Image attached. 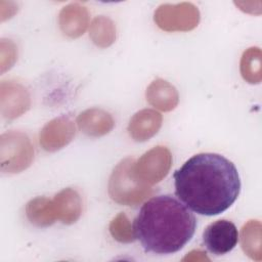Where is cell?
Returning a JSON list of instances; mask_svg holds the SVG:
<instances>
[{
    "label": "cell",
    "mask_w": 262,
    "mask_h": 262,
    "mask_svg": "<svg viewBox=\"0 0 262 262\" xmlns=\"http://www.w3.org/2000/svg\"><path fill=\"white\" fill-rule=\"evenodd\" d=\"M173 177L178 199L200 215L223 213L236 201L241 191L236 167L219 154L192 156L174 172Z\"/></svg>",
    "instance_id": "6da1fadb"
},
{
    "label": "cell",
    "mask_w": 262,
    "mask_h": 262,
    "mask_svg": "<svg viewBox=\"0 0 262 262\" xmlns=\"http://www.w3.org/2000/svg\"><path fill=\"white\" fill-rule=\"evenodd\" d=\"M136 238L145 252L159 255L180 251L193 236L196 220L193 214L170 194L146 201L133 222Z\"/></svg>",
    "instance_id": "7a4b0ae2"
},
{
    "label": "cell",
    "mask_w": 262,
    "mask_h": 262,
    "mask_svg": "<svg viewBox=\"0 0 262 262\" xmlns=\"http://www.w3.org/2000/svg\"><path fill=\"white\" fill-rule=\"evenodd\" d=\"M134 159L126 158L114 168L108 180L111 199L124 206H137L154 192L150 185L139 181L133 172Z\"/></svg>",
    "instance_id": "3957f363"
},
{
    "label": "cell",
    "mask_w": 262,
    "mask_h": 262,
    "mask_svg": "<svg viewBox=\"0 0 262 262\" xmlns=\"http://www.w3.org/2000/svg\"><path fill=\"white\" fill-rule=\"evenodd\" d=\"M34 160V147L27 134L8 131L0 138V169L3 174H16L28 169Z\"/></svg>",
    "instance_id": "277c9868"
},
{
    "label": "cell",
    "mask_w": 262,
    "mask_h": 262,
    "mask_svg": "<svg viewBox=\"0 0 262 262\" xmlns=\"http://www.w3.org/2000/svg\"><path fill=\"white\" fill-rule=\"evenodd\" d=\"M199 8L190 2L162 4L154 13L156 25L166 32H188L198 27Z\"/></svg>",
    "instance_id": "5b68a950"
},
{
    "label": "cell",
    "mask_w": 262,
    "mask_h": 262,
    "mask_svg": "<svg viewBox=\"0 0 262 262\" xmlns=\"http://www.w3.org/2000/svg\"><path fill=\"white\" fill-rule=\"evenodd\" d=\"M171 165V151L166 146L158 145L144 152L134 163L133 172L135 177L142 183L154 185L167 176Z\"/></svg>",
    "instance_id": "8992f818"
},
{
    "label": "cell",
    "mask_w": 262,
    "mask_h": 262,
    "mask_svg": "<svg viewBox=\"0 0 262 262\" xmlns=\"http://www.w3.org/2000/svg\"><path fill=\"white\" fill-rule=\"evenodd\" d=\"M236 226L229 220L220 219L206 227L203 232V243L214 255L220 256L230 252L237 244Z\"/></svg>",
    "instance_id": "52a82bcc"
},
{
    "label": "cell",
    "mask_w": 262,
    "mask_h": 262,
    "mask_svg": "<svg viewBox=\"0 0 262 262\" xmlns=\"http://www.w3.org/2000/svg\"><path fill=\"white\" fill-rule=\"evenodd\" d=\"M76 135V127L68 116H60L49 121L40 131L39 143L46 151H57L67 146Z\"/></svg>",
    "instance_id": "ba28073f"
},
{
    "label": "cell",
    "mask_w": 262,
    "mask_h": 262,
    "mask_svg": "<svg viewBox=\"0 0 262 262\" xmlns=\"http://www.w3.org/2000/svg\"><path fill=\"white\" fill-rule=\"evenodd\" d=\"M31 106V96L27 88L13 81L0 84V108L2 116L13 120L25 114Z\"/></svg>",
    "instance_id": "9c48e42d"
},
{
    "label": "cell",
    "mask_w": 262,
    "mask_h": 262,
    "mask_svg": "<svg viewBox=\"0 0 262 262\" xmlns=\"http://www.w3.org/2000/svg\"><path fill=\"white\" fill-rule=\"evenodd\" d=\"M162 122L163 117L159 112L150 108L141 110L130 119L129 135L137 142L146 141L159 132Z\"/></svg>",
    "instance_id": "30bf717a"
},
{
    "label": "cell",
    "mask_w": 262,
    "mask_h": 262,
    "mask_svg": "<svg viewBox=\"0 0 262 262\" xmlns=\"http://www.w3.org/2000/svg\"><path fill=\"white\" fill-rule=\"evenodd\" d=\"M77 125L85 135L100 137L113 130L115 121L108 112L102 108L92 107L85 110L78 116Z\"/></svg>",
    "instance_id": "8fae6325"
},
{
    "label": "cell",
    "mask_w": 262,
    "mask_h": 262,
    "mask_svg": "<svg viewBox=\"0 0 262 262\" xmlns=\"http://www.w3.org/2000/svg\"><path fill=\"white\" fill-rule=\"evenodd\" d=\"M61 32L70 38L82 36L89 25V12L85 6L71 3L61 8L58 15Z\"/></svg>",
    "instance_id": "7c38bea8"
},
{
    "label": "cell",
    "mask_w": 262,
    "mask_h": 262,
    "mask_svg": "<svg viewBox=\"0 0 262 262\" xmlns=\"http://www.w3.org/2000/svg\"><path fill=\"white\" fill-rule=\"evenodd\" d=\"M147 102L154 107L163 111H173L179 102L177 89L164 79L154 80L145 91Z\"/></svg>",
    "instance_id": "4fadbf2b"
},
{
    "label": "cell",
    "mask_w": 262,
    "mask_h": 262,
    "mask_svg": "<svg viewBox=\"0 0 262 262\" xmlns=\"http://www.w3.org/2000/svg\"><path fill=\"white\" fill-rule=\"evenodd\" d=\"M58 220L63 224H73L82 214V200L79 192L71 187L64 188L53 198Z\"/></svg>",
    "instance_id": "5bb4252c"
},
{
    "label": "cell",
    "mask_w": 262,
    "mask_h": 262,
    "mask_svg": "<svg viewBox=\"0 0 262 262\" xmlns=\"http://www.w3.org/2000/svg\"><path fill=\"white\" fill-rule=\"evenodd\" d=\"M26 215L29 221L38 227H47L58 220L53 200L37 196L26 206Z\"/></svg>",
    "instance_id": "9a60e30c"
},
{
    "label": "cell",
    "mask_w": 262,
    "mask_h": 262,
    "mask_svg": "<svg viewBox=\"0 0 262 262\" xmlns=\"http://www.w3.org/2000/svg\"><path fill=\"white\" fill-rule=\"evenodd\" d=\"M241 245L244 253L252 260L261 261V223L259 220H249L241 230Z\"/></svg>",
    "instance_id": "2e32d148"
},
{
    "label": "cell",
    "mask_w": 262,
    "mask_h": 262,
    "mask_svg": "<svg viewBox=\"0 0 262 262\" xmlns=\"http://www.w3.org/2000/svg\"><path fill=\"white\" fill-rule=\"evenodd\" d=\"M89 37L97 47H110L114 44L117 37L115 23L107 16L100 15L95 17L90 25Z\"/></svg>",
    "instance_id": "e0dca14e"
},
{
    "label": "cell",
    "mask_w": 262,
    "mask_h": 262,
    "mask_svg": "<svg viewBox=\"0 0 262 262\" xmlns=\"http://www.w3.org/2000/svg\"><path fill=\"white\" fill-rule=\"evenodd\" d=\"M241 74L243 79L250 84H259L261 74V50L259 47H250L242 55Z\"/></svg>",
    "instance_id": "ac0fdd59"
},
{
    "label": "cell",
    "mask_w": 262,
    "mask_h": 262,
    "mask_svg": "<svg viewBox=\"0 0 262 262\" xmlns=\"http://www.w3.org/2000/svg\"><path fill=\"white\" fill-rule=\"evenodd\" d=\"M110 233L119 243L129 244L136 239V234L125 213H119L110 223Z\"/></svg>",
    "instance_id": "d6986e66"
},
{
    "label": "cell",
    "mask_w": 262,
    "mask_h": 262,
    "mask_svg": "<svg viewBox=\"0 0 262 262\" xmlns=\"http://www.w3.org/2000/svg\"><path fill=\"white\" fill-rule=\"evenodd\" d=\"M210 259L207 257L206 253L200 250H193L189 252L182 261H209Z\"/></svg>",
    "instance_id": "ffe728a7"
}]
</instances>
